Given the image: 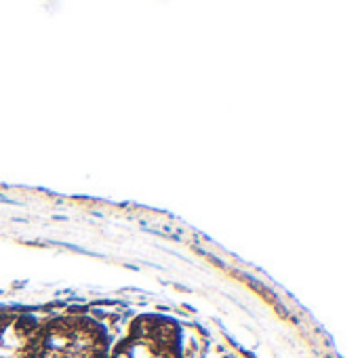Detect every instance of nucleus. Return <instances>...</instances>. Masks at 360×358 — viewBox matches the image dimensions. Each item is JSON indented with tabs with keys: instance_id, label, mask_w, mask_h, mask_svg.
Returning <instances> with one entry per match:
<instances>
[]
</instances>
